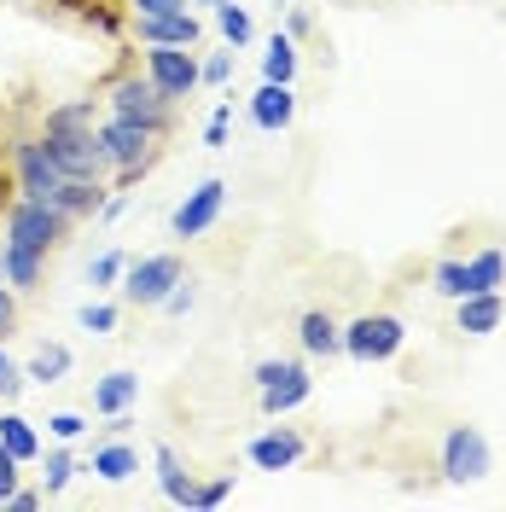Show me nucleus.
Masks as SVG:
<instances>
[{"label": "nucleus", "instance_id": "39", "mask_svg": "<svg viewBox=\"0 0 506 512\" xmlns=\"http://www.w3.org/2000/svg\"><path fill=\"white\" fill-rule=\"evenodd\" d=\"M12 332H18V291L0 280V338H12Z\"/></svg>", "mask_w": 506, "mask_h": 512}, {"label": "nucleus", "instance_id": "15", "mask_svg": "<svg viewBox=\"0 0 506 512\" xmlns=\"http://www.w3.org/2000/svg\"><path fill=\"white\" fill-rule=\"evenodd\" d=\"M291 117H297V94H291V82H262L256 99H251V123L262 128V134H285Z\"/></svg>", "mask_w": 506, "mask_h": 512}, {"label": "nucleus", "instance_id": "29", "mask_svg": "<svg viewBox=\"0 0 506 512\" xmlns=\"http://www.w3.org/2000/svg\"><path fill=\"white\" fill-rule=\"evenodd\" d=\"M431 291L448 297V303H454V297H466V256H443V262L431 268Z\"/></svg>", "mask_w": 506, "mask_h": 512}, {"label": "nucleus", "instance_id": "21", "mask_svg": "<svg viewBox=\"0 0 506 512\" xmlns=\"http://www.w3.org/2000/svg\"><path fill=\"white\" fill-rule=\"evenodd\" d=\"M41 274H47V256H35V251H18V245H0V280L18 291H35L41 286Z\"/></svg>", "mask_w": 506, "mask_h": 512}, {"label": "nucleus", "instance_id": "18", "mask_svg": "<svg viewBox=\"0 0 506 512\" xmlns=\"http://www.w3.org/2000/svg\"><path fill=\"white\" fill-rule=\"evenodd\" d=\"M105 192H111V181H76V175H64V187H59V204L70 222H88V216H99V204H105Z\"/></svg>", "mask_w": 506, "mask_h": 512}, {"label": "nucleus", "instance_id": "9", "mask_svg": "<svg viewBox=\"0 0 506 512\" xmlns=\"http://www.w3.org/2000/svg\"><path fill=\"white\" fill-rule=\"evenodd\" d=\"M140 70H146V76L163 88V99H175V105L192 99V88L204 82V70H198V53H192V47H146V53H140Z\"/></svg>", "mask_w": 506, "mask_h": 512}, {"label": "nucleus", "instance_id": "6", "mask_svg": "<svg viewBox=\"0 0 506 512\" xmlns=\"http://www.w3.org/2000/svg\"><path fill=\"white\" fill-rule=\"evenodd\" d=\"M251 379H256V390H262V414L268 419H285L291 408H303V402L315 396V379H309L303 361H256Z\"/></svg>", "mask_w": 506, "mask_h": 512}, {"label": "nucleus", "instance_id": "35", "mask_svg": "<svg viewBox=\"0 0 506 512\" xmlns=\"http://www.w3.org/2000/svg\"><path fill=\"white\" fill-rule=\"evenodd\" d=\"M47 431H53L59 443H76V437L88 431V419H82V414H70V408H64V414H53V419H47Z\"/></svg>", "mask_w": 506, "mask_h": 512}, {"label": "nucleus", "instance_id": "27", "mask_svg": "<svg viewBox=\"0 0 506 512\" xmlns=\"http://www.w3.org/2000/svg\"><path fill=\"white\" fill-rule=\"evenodd\" d=\"M216 30L227 35V47H251L256 24H251V12H245L239 0H216Z\"/></svg>", "mask_w": 506, "mask_h": 512}, {"label": "nucleus", "instance_id": "16", "mask_svg": "<svg viewBox=\"0 0 506 512\" xmlns=\"http://www.w3.org/2000/svg\"><path fill=\"white\" fill-rule=\"evenodd\" d=\"M152 466H158V489H163V501H175V507H192L198 501V478L187 472V460L175 454L169 443L152 448Z\"/></svg>", "mask_w": 506, "mask_h": 512}, {"label": "nucleus", "instance_id": "41", "mask_svg": "<svg viewBox=\"0 0 506 512\" xmlns=\"http://www.w3.org/2000/svg\"><path fill=\"white\" fill-rule=\"evenodd\" d=\"M192 303H198V291H192V280H181V286L158 303V309H169V315H192Z\"/></svg>", "mask_w": 506, "mask_h": 512}, {"label": "nucleus", "instance_id": "26", "mask_svg": "<svg viewBox=\"0 0 506 512\" xmlns=\"http://www.w3.org/2000/svg\"><path fill=\"white\" fill-rule=\"evenodd\" d=\"M99 105H105V99H64V105H53V111H47V117H41V128H94L99 123Z\"/></svg>", "mask_w": 506, "mask_h": 512}, {"label": "nucleus", "instance_id": "3", "mask_svg": "<svg viewBox=\"0 0 506 512\" xmlns=\"http://www.w3.org/2000/svg\"><path fill=\"white\" fill-rule=\"evenodd\" d=\"M105 111H111V117H128V123H146L152 134H169V128H175V99H163V88L146 70H123V76L105 88Z\"/></svg>", "mask_w": 506, "mask_h": 512}, {"label": "nucleus", "instance_id": "1", "mask_svg": "<svg viewBox=\"0 0 506 512\" xmlns=\"http://www.w3.org/2000/svg\"><path fill=\"white\" fill-rule=\"evenodd\" d=\"M99 140H105V158H111V181L117 187H134L152 163H158V140L146 123H128V117H99Z\"/></svg>", "mask_w": 506, "mask_h": 512}, {"label": "nucleus", "instance_id": "8", "mask_svg": "<svg viewBox=\"0 0 506 512\" xmlns=\"http://www.w3.org/2000/svg\"><path fill=\"white\" fill-rule=\"evenodd\" d=\"M12 175H18V198H59L64 187V169L53 163V152L41 146V134H24L12 140Z\"/></svg>", "mask_w": 506, "mask_h": 512}, {"label": "nucleus", "instance_id": "20", "mask_svg": "<svg viewBox=\"0 0 506 512\" xmlns=\"http://www.w3.org/2000/svg\"><path fill=\"white\" fill-rule=\"evenodd\" d=\"M88 472H94L99 483H128L134 472H140V454L123 443V437H111V443L94 448V460H88Z\"/></svg>", "mask_w": 506, "mask_h": 512}, {"label": "nucleus", "instance_id": "24", "mask_svg": "<svg viewBox=\"0 0 506 512\" xmlns=\"http://www.w3.org/2000/svg\"><path fill=\"white\" fill-rule=\"evenodd\" d=\"M70 367H76V355L64 350V344H41V350L30 355V367H24V379L30 384H59Z\"/></svg>", "mask_w": 506, "mask_h": 512}, {"label": "nucleus", "instance_id": "5", "mask_svg": "<svg viewBox=\"0 0 506 512\" xmlns=\"http://www.w3.org/2000/svg\"><path fill=\"white\" fill-rule=\"evenodd\" d=\"M187 280V268H181V256L175 251H152V256H128L123 280H117V291H123L134 309H158L169 291Z\"/></svg>", "mask_w": 506, "mask_h": 512}, {"label": "nucleus", "instance_id": "31", "mask_svg": "<svg viewBox=\"0 0 506 512\" xmlns=\"http://www.w3.org/2000/svg\"><path fill=\"white\" fill-rule=\"evenodd\" d=\"M76 320H82V332L105 338V332H117V303H82V309H76Z\"/></svg>", "mask_w": 506, "mask_h": 512}, {"label": "nucleus", "instance_id": "38", "mask_svg": "<svg viewBox=\"0 0 506 512\" xmlns=\"http://www.w3.org/2000/svg\"><path fill=\"white\" fill-rule=\"evenodd\" d=\"M227 495H233V472H227V478H210V483H198V501H192V507H222Z\"/></svg>", "mask_w": 506, "mask_h": 512}, {"label": "nucleus", "instance_id": "22", "mask_svg": "<svg viewBox=\"0 0 506 512\" xmlns=\"http://www.w3.org/2000/svg\"><path fill=\"white\" fill-rule=\"evenodd\" d=\"M506 286V251L483 245L477 256H466V291H501Z\"/></svg>", "mask_w": 506, "mask_h": 512}, {"label": "nucleus", "instance_id": "23", "mask_svg": "<svg viewBox=\"0 0 506 512\" xmlns=\"http://www.w3.org/2000/svg\"><path fill=\"white\" fill-rule=\"evenodd\" d=\"M0 443L12 448V454H18L24 466H30V460H41V431H35V425H30L24 414H12V408L0 414Z\"/></svg>", "mask_w": 506, "mask_h": 512}, {"label": "nucleus", "instance_id": "2", "mask_svg": "<svg viewBox=\"0 0 506 512\" xmlns=\"http://www.w3.org/2000/svg\"><path fill=\"white\" fill-rule=\"evenodd\" d=\"M70 216H64L59 204H47V198H18L12 210H6V239L0 245H18V251H35V256H53L70 239Z\"/></svg>", "mask_w": 506, "mask_h": 512}, {"label": "nucleus", "instance_id": "42", "mask_svg": "<svg viewBox=\"0 0 506 512\" xmlns=\"http://www.w3.org/2000/svg\"><path fill=\"white\" fill-rule=\"evenodd\" d=\"M285 35L297 41V35H309V12H297V6H285Z\"/></svg>", "mask_w": 506, "mask_h": 512}, {"label": "nucleus", "instance_id": "10", "mask_svg": "<svg viewBox=\"0 0 506 512\" xmlns=\"http://www.w3.org/2000/svg\"><path fill=\"white\" fill-rule=\"evenodd\" d=\"M402 344H408V326L396 315H361L344 326V355L355 361H390Z\"/></svg>", "mask_w": 506, "mask_h": 512}, {"label": "nucleus", "instance_id": "12", "mask_svg": "<svg viewBox=\"0 0 506 512\" xmlns=\"http://www.w3.org/2000/svg\"><path fill=\"white\" fill-rule=\"evenodd\" d=\"M245 454H251L256 472H291V466L309 454V443H303V431H291V425H268V431H256L251 443H245Z\"/></svg>", "mask_w": 506, "mask_h": 512}, {"label": "nucleus", "instance_id": "19", "mask_svg": "<svg viewBox=\"0 0 506 512\" xmlns=\"http://www.w3.org/2000/svg\"><path fill=\"white\" fill-rule=\"evenodd\" d=\"M134 402H140V373L117 367V373L94 379V414H123V408H134Z\"/></svg>", "mask_w": 506, "mask_h": 512}, {"label": "nucleus", "instance_id": "7", "mask_svg": "<svg viewBox=\"0 0 506 512\" xmlns=\"http://www.w3.org/2000/svg\"><path fill=\"white\" fill-rule=\"evenodd\" d=\"M448 483H483L495 472V454H489V437L477 425H448L443 431V454H437Z\"/></svg>", "mask_w": 506, "mask_h": 512}, {"label": "nucleus", "instance_id": "11", "mask_svg": "<svg viewBox=\"0 0 506 512\" xmlns=\"http://www.w3.org/2000/svg\"><path fill=\"white\" fill-rule=\"evenodd\" d=\"M222 204H227V181H198V187L175 204V216H169V227H175V239H198V233H210V227L222 222Z\"/></svg>", "mask_w": 506, "mask_h": 512}, {"label": "nucleus", "instance_id": "43", "mask_svg": "<svg viewBox=\"0 0 506 512\" xmlns=\"http://www.w3.org/2000/svg\"><path fill=\"white\" fill-rule=\"evenodd\" d=\"M187 6H216V0H187Z\"/></svg>", "mask_w": 506, "mask_h": 512}, {"label": "nucleus", "instance_id": "17", "mask_svg": "<svg viewBox=\"0 0 506 512\" xmlns=\"http://www.w3.org/2000/svg\"><path fill=\"white\" fill-rule=\"evenodd\" d=\"M297 344H303V355H338L344 350V326L326 309H303L297 315Z\"/></svg>", "mask_w": 506, "mask_h": 512}, {"label": "nucleus", "instance_id": "37", "mask_svg": "<svg viewBox=\"0 0 506 512\" xmlns=\"http://www.w3.org/2000/svg\"><path fill=\"white\" fill-rule=\"evenodd\" d=\"M18 466H24V460H18V454H12V448L0 443V507H6V495H12V489H18V478H24V472H18Z\"/></svg>", "mask_w": 506, "mask_h": 512}, {"label": "nucleus", "instance_id": "30", "mask_svg": "<svg viewBox=\"0 0 506 512\" xmlns=\"http://www.w3.org/2000/svg\"><path fill=\"white\" fill-rule=\"evenodd\" d=\"M123 268H128V256H123V251H99L94 262H88V286H94V291L117 286V280H123Z\"/></svg>", "mask_w": 506, "mask_h": 512}, {"label": "nucleus", "instance_id": "14", "mask_svg": "<svg viewBox=\"0 0 506 512\" xmlns=\"http://www.w3.org/2000/svg\"><path fill=\"white\" fill-rule=\"evenodd\" d=\"M506 320V297L501 291H466V297H454V326L466 332V338H489V332H501Z\"/></svg>", "mask_w": 506, "mask_h": 512}, {"label": "nucleus", "instance_id": "25", "mask_svg": "<svg viewBox=\"0 0 506 512\" xmlns=\"http://www.w3.org/2000/svg\"><path fill=\"white\" fill-rule=\"evenodd\" d=\"M76 454H70V443H59V448H47V460H41V489L47 495H64L70 483H76Z\"/></svg>", "mask_w": 506, "mask_h": 512}, {"label": "nucleus", "instance_id": "44", "mask_svg": "<svg viewBox=\"0 0 506 512\" xmlns=\"http://www.w3.org/2000/svg\"><path fill=\"white\" fill-rule=\"evenodd\" d=\"M274 6H291V0H274Z\"/></svg>", "mask_w": 506, "mask_h": 512}, {"label": "nucleus", "instance_id": "28", "mask_svg": "<svg viewBox=\"0 0 506 512\" xmlns=\"http://www.w3.org/2000/svg\"><path fill=\"white\" fill-rule=\"evenodd\" d=\"M291 76H297V41L274 35L268 53H262V82H291Z\"/></svg>", "mask_w": 506, "mask_h": 512}, {"label": "nucleus", "instance_id": "13", "mask_svg": "<svg viewBox=\"0 0 506 512\" xmlns=\"http://www.w3.org/2000/svg\"><path fill=\"white\" fill-rule=\"evenodd\" d=\"M128 30L140 47H198L204 24L192 12H163V18H128Z\"/></svg>", "mask_w": 506, "mask_h": 512}, {"label": "nucleus", "instance_id": "32", "mask_svg": "<svg viewBox=\"0 0 506 512\" xmlns=\"http://www.w3.org/2000/svg\"><path fill=\"white\" fill-rule=\"evenodd\" d=\"M24 367H18V361H12V355H6V338H0V402H18V396H24Z\"/></svg>", "mask_w": 506, "mask_h": 512}, {"label": "nucleus", "instance_id": "4", "mask_svg": "<svg viewBox=\"0 0 506 512\" xmlns=\"http://www.w3.org/2000/svg\"><path fill=\"white\" fill-rule=\"evenodd\" d=\"M41 146L53 152L64 175L76 181H111V158H105V140H99V123L94 128H41Z\"/></svg>", "mask_w": 506, "mask_h": 512}, {"label": "nucleus", "instance_id": "36", "mask_svg": "<svg viewBox=\"0 0 506 512\" xmlns=\"http://www.w3.org/2000/svg\"><path fill=\"white\" fill-rule=\"evenodd\" d=\"M163 12H192L187 0H128V18H163Z\"/></svg>", "mask_w": 506, "mask_h": 512}, {"label": "nucleus", "instance_id": "34", "mask_svg": "<svg viewBox=\"0 0 506 512\" xmlns=\"http://www.w3.org/2000/svg\"><path fill=\"white\" fill-rule=\"evenodd\" d=\"M227 128H233V105H216V111H210V128H204V146H216V152H222L227 146Z\"/></svg>", "mask_w": 506, "mask_h": 512}, {"label": "nucleus", "instance_id": "33", "mask_svg": "<svg viewBox=\"0 0 506 512\" xmlns=\"http://www.w3.org/2000/svg\"><path fill=\"white\" fill-rule=\"evenodd\" d=\"M198 70H204L210 88H227V82H233V47H227V53H210V59H198Z\"/></svg>", "mask_w": 506, "mask_h": 512}, {"label": "nucleus", "instance_id": "40", "mask_svg": "<svg viewBox=\"0 0 506 512\" xmlns=\"http://www.w3.org/2000/svg\"><path fill=\"white\" fill-rule=\"evenodd\" d=\"M6 507H12V512H41V507H47V489H24V483H18V489L6 495Z\"/></svg>", "mask_w": 506, "mask_h": 512}]
</instances>
